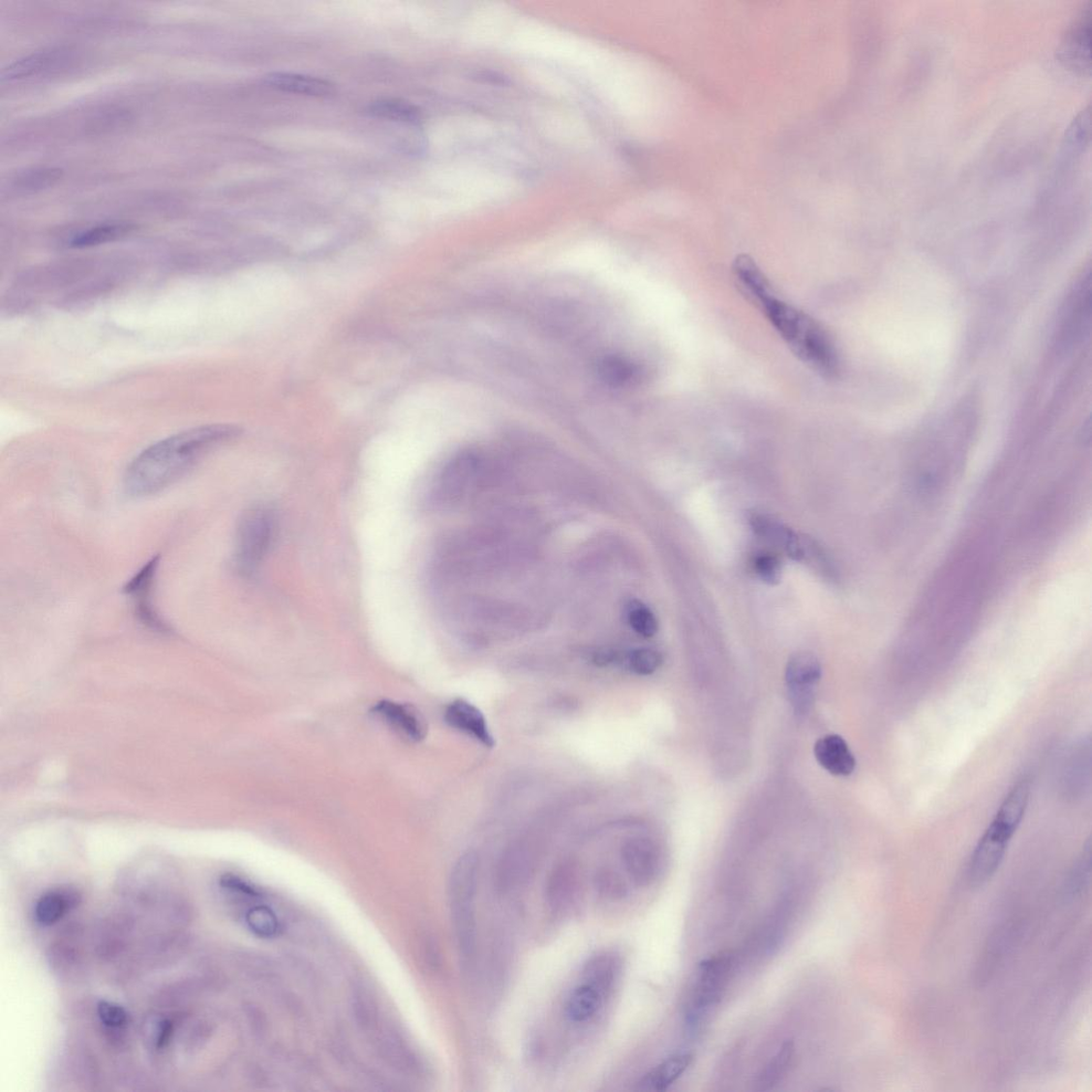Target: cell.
<instances>
[{
	"label": "cell",
	"mask_w": 1092,
	"mask_h": 1092,
	"mask_svg": "<svg viewBox=\"0 0 1092 1092\" xmlns=\"http://www.w3.org/2000/svg\"><path fill=\"white\" fill-rule=\"evenodd\" d=\"M628 623L640 636L651 638L658 631V622L651 609L639 601L627 605L626 611Z\"/></svg>",
	"instance_id": "obj_28"
},
{
	"label": "cell",
	"mask_w": 1092,
	"mask_h": 1092,
	"mask_svg": "<svg viewBox=\"0 0 1092 1092\" xmlns=\"http://www.w3.org/2000/svg\"><path fill=\"white\" fill-rule=\"evenodd\" d=\"M62 171L59 169H41L24 173L16 178L15 188L17 191L33 193L54 185L60 180Z\"/></svg>",
	"instance_id": "obj_29"
},
{
	"label": "cell",
	"mask_w": 1092,
	"mask_h": 1092,
	"mask_svg": "<svg viewBox=\"0 0 1092 1092\" xmlns=\"http://www.w3.org/2000/svg\"><path fill=\"white\" fill-rule=\"evenodd\" d=\"M239 434L240 429L233 425H207L167 437L145 448L125 471L126 495L144 499L173 486L209 451Z\"/></svg>",
	"instance_id": "obj_2"
},
{
	"label": "cell",
	"mask_w": 1092,
	"mask_h": 1092,
	"mask_svg": "<svg viewBox=\"0 0 1092 1092\" xmlns=\"http://www.w3.org/2000/svg\"><path fill=\"white\" fill-rule=\"evenodd\" d=\"M160 558H153L136 572L123 588V592L131 598L134 614L138 622L151 631L170 634L172 629L156 611L152 602L153 587L159 571Z\"/></svg>",
	"instance_id": "obj_6"
},
{
	"label": "cell",
	"mask_w": 1092,
	"mask_h": 1092,
	"mask_svg": "<svg viewBox=\"0 0 1092 1092\" xmlns=\"http://www.w3.org/2000/svg\"><path fill=\"white\" fill-rule=\"evenodd\" d=\"M601 379L611 386L625 387L638 383L644 371L637 363L622 355H609L597 367Z\"/></svg>",
	"instance_id": "obj_21"
},
{
	"label": "cell",
	"mask_w": 1092,
	"mask_h": 1092,
	"mask_svg": "<svg viewBox=\"0 0 1092 1092\" xmlns=\"http://www.w3.org/2000/svg\"><path fill=\"white\" fill-rule=\"evenodd\" d=\"M733 275L743 295L764 313L798 358L822 376L832 378L838 373V354L831 336L808 315L776 297L757 262L739 256L733 262Z\"/></svg>",
	"instance_id": "obj_1"
},
{
	"label": "cell",
	"mask_w": 1092,
	"mask_h": 1092,
	"mask_svg": "<svg viewBox=\"0 0 1092 1092\" xmlns=\"http://www.w3.org/2000/svg\"><path fill=\"white\" fill-rule=\"evenodd\" d=\"M750 525L759 537L782 549L792 560L804 561V539L782 522L769 514L753 513L750 517Z\"/></svg>",
	"instance_id": "obj_14"
},
{
	"label": "cell",
	"mask_w": 1092,
	"mask_h": 1092,
	"mask_svg": "<svg viewBox=\"0 0 1092 1092\" xmlns=\"http://www.w3.org/2000/svg\"><path fill=\"white\" fill-rule=\"evenodd\" d=\"M1012 835L1003 829L993 825L986 833L976 846L969 864V880L973 887L986 884L1000 868Z\"/></svg>",
	"instance_id": "obj_9"
},
{
	"label": "cell",
	"mask_w": 1092,
	"mask_h": 1092,
	"mask_svg": "<svg viewBox=\"0 0 1092 1092\" xmlns=\"http://www.w3.org/2000/svg\"><path fill=\"white\" fill-rule=\"evenodd\" d=\"M144 1027L145 1038L156 1049L164 1048L169 1044L174 1028L169 1018L154 1016Z\"/></svg>",
	"instance_id": "obj_32"
},
{
	"label": "cell",
	"mask_w": 1092,
	"mask_h": 1092,
	"mask_svg": "<svg viewBox=\"0 0 1092 1092\" xmlns=\"http://www.w3.org/2000/svg\"><path fill=\"white\" fill-rule=\"evenodd\" d=\"M692 1062V1055L681 1053L672 1055L663 1063L651 1070L639 1081L638 1089L643 1091H664L685 1073Z\"/></svg>",
	"instance_id": "obj_19"
},
{
	"label": "cell",
	"mask_w": 1092,
	"mask_h": 1092,
	"mask_svg": "<svg viewBox=\"0 0 1092 1092\" xmlns=\"http://www.w3.org/2000/svg\"><path fill=\"white\" fill-rule=\"evenodd\" d=\"M479 860L475 852L462 855L449 880V904L462 959L470 962L476 953V910Z\"/></svg>",
	"instance_id": "obj_3"
},
{
	"label": "cell",
	"mask_w": 1092,
	"mask_h": 1092,
	"mask_svg": "<svg viewBox=\"0 0 1092 1092\" xmlns=\"http://www.w3.org/2000/svg\"><path fill=\"white\" fill-rule=\"evenodd\" d=\"M76 895L68 891L49 892L37 902L35 910L37 921L44 926L52 925L76 906Z\"/></svg>",
	"instance_id": "obj_24"
},
{
	"label": "cell",
	"mask_w": 1092,
	"mask_h": 1092,
	"mask_svg": "<svg viewBox=\"0 0 1092 1092\" xmlns=\"http://www.w3.org/2000/svg\"><path fill=\"white\" fill-rule=\"evenodd\" d=\"M754 569L765 584L774 586L781 581V561L772 554L758 556L754 561Z\"/></svg>",
	"instance_id": "obj_33"
},
{
	"label": "cell",
	"mask_w": 1092,
	"mask_h": 1092,
	"mask_svg": "<svg viewBox=\"0 0 1092 1092\" xmlns=\"http://www.w3.org/2000/svg\"><path fill=\"white\" fill-rule=\"evenodd\" d=\"M604 994L593 986L583 983L577 986L565 1004V1015L574 1023H584L596 1015L603 1004Z\"/></svg>",
	"instance_id": "obj_22"
},
{
	"label": "cell",
	"mask_w": 1092,
	"mask_h": 1092,
	"mask_svg": "<svg viewBox=\"0 0 1092 1092\" xmlns=\"http://www.w3.org/2000/svg\"><path fill=\"white\" fill-rule=\"evenodd\" d=\"M737 956L721 953L703 961L698 969L694 989L685 1012V1026L689 1035H697L707 1016L722 999L730 983Z\"/></svg>",
	"instance_id": "obj_4"
},
{
	"label": "cell",
	"mask_w": 1092,
	"mask_h": 1092,
	"mask_svg": "<svg viewBox=\"0 0 1092 1092\" xmlns=\"http://www.w3.org/2000/svg\"><path fill=\"white\" fill-rule=\"evenodd\" d=\"M1030 796L1031 780L1024 776L1007 794L992 823L1014 835L1025 815Z\"/></svg>",
	"instance_id": "obj_17"
},
{
	"label": "cell",
	"mask_w": 1092,
	"mask_h": 1092,
	"mask_svg": "<svg viewBox=\"0 0 1092 1092\" xmlns=\"http://www.w3.org/2000/svg\"><path fill=\"white\" fill-rule=\"evenodd\" d=\"M373 117L416 125L422 122V113L414 105L396 99L373 102L367 108Z\"/></svg>",
	"instance_id": "obj_25"
},
{
	"label": "cell",
	"mask_w": 1092,
	"mask_h": 1092,
	"mask_svg": "<svg viewBox=\"0 0 1092 1092\" xmlns=\"http://www.w3.org/2000/svg\"><path fill=\"white\" fill-rule=\"evenodd\" d=\"M372 713L409 741L419 743L427 737V721L421 712L411 705L382 700L376 703Z\"/></svg>",
	"instance_id": "obj_11"
},
{
	"label": "cell",
	"mask_w": 1092,
	"mask_h": 1092,
	"mask_svg": "<svg viewBox=\"0 0 1092 1092\" xmlns=\"http://www.w3.org/2000/svg\"><path fill=\"white\" fill-rule=\"evenodd\" d=\"M534 870V860L527 849L513 848L502 858L497 876L500 894L509 895L528 884Z\"/></svg>",
	"instance_id": "obj_16"
},
{
	"label": "cell",
	"mask_w": 1092,
	"mask_h": 1092,
	"mask_svg": "<svg viewBox=\"0 0 1092 1092\" xmlns=\"http://www.w3.org/2000/svg\"><path fill=\"white\" fill-rule=\"evenodd\" d=\"M628 663L635 674L650 676L663 664V656L653 649H637L629 655Z\"/></svg>",
	"instance_id": "obj_31"
},
{
	"label": "cell",
	"mask_w": 1092,
	"mask_h": 1092,
	"mask_svg": "<svg viewBox=\"0 0 1092 1092\" xmlns=\"http://www.w3.org/2000/svg\"><path fill=\"white\" fill-rule=\"evenodd\" d=\"M444 718L448 726L470 735L488 748L495 747L496 741L490 732L484 713L467 700L457 699L447 706Z\"/></svg>",
	"instance_id": "obj_13"
},
{
	"label": "cell",
	"mask_w": 1092,
	"mask_h": 1092,
	"mask_svg": "<svg viewBox=\"0 0 1092 1092\" xmlns=\"http://www.w3.org/2000/svg\"><path fill=\"white\" fill-rule=\"evenodd\" d=\"M1091 37V3L1084 6L1067 28L1057 49V58L1071 71L1089 76Z\"/></svg>",
	"instance_id": "obj_8"
},
{
	"label": "cell",
	"mask_w": 1092,
	"mask_h": 1092,
	"mask_svg": "<svg viewBox=\"0 0 1092 1092\" xmlns=\"http://www.w3.org/2000/svg\"><path fill=\"white\" fill-rule=\"evenodd\" d=\"M265 82L273 89L312 97H328L334 92V86L328 80L292 73H270L265 76Z\"/></svg>",
	"instance_id": "obj_18"
},
{
	"label": "cell",
	"mask_w": 1092,
	"mask_h": 1092,
	"mask_svg": "<svg viewBox=\"0 0 1092 1092\" xmlns=\"http://www.w3.org/2000/svg\"><path fill=\"white\" fill-rule=\"evenodd\" d=\"M622 964L615 955L609 953L598 954L585 964L583 975L584 982L600 990L604 995L613 988Z\"/></svg>",
	"instance_id": "obj_23"
},
{
	"label": "cell",
	"mask_w": 1092,
	"mask_h": 1092,
	"mask_svg": "<svg viewBox=\"0 0 1092 1092\" xmlns=\"http://www.w3.org/2000/svg\"><path fill=\"white\" fill-rule=\"evenodd\" d=\"M248 923L251 929H254L259 934H269L275 931L276 921L273 920L268 912L262 909H255L250 911L248 916Z\"/></svg>",
	"instance_id": "obj_35"
},
{
	"label": "cell",
	"mask_w": 1092,
	"mask_h": 1092,
	"mask_svg": "<svg viewBox=\"0 0 1092 1092\" xmlns=\"http://www.w3.org/2000/svg\"><path fill=\"white\" fill-rule=\"evenodd\" d=\"M794 1052L793 1043H785L761 1071L757 1080H755V1089L768 1091L778 1085L791 1067Z\"/></svg>",
	"instance_id": "obj_27"
},
{
	"label": "cell",
	"mask_w": 1092,
	"mask_h": 1092,
	"mask_svg": "<svg viewBox=\"0 0 1092 1092\" xmlns=\"http://www.w3.org/2000/svg\"><path fill=\"white\" fill-rule=\"evenodd\" d=\"M580 891V869L573 861L564 860L553 869L546 882V902L553 912L563 913L575 904Z\"/></svg>",
	"instance_id": "obj_12"
},
{
	"label": "cell",
	"mask_w": 1092,
	"mask_h": 1092,
	"mask_svg": "<svg viewBox=\"0 0 1092 1092\" xmlns=\"http://www.w3.org/2000/svg\"><path fill=\"white\" fill-rule=\"evenodd\" d=\"M134 226L125 223L105 224L93 227L71 239L73 248H89L110 243L131 234Z\"/></svg>",
	"instance_id": "obj_26"
},
{
	"label": "cell",
	"mask_w": 1092,
	"mask_h": 1092,
	"mask_svg": "<svg viewBox=\"0 0 1092 1092\" xmlns=\"http://www.w3.org/2000/svg\"><path fill=\"white\" fill-rule=\"evenodd\" d=\"M594 882L598 895H601L605 898H622L627 894L624 880L613 869L604 868L598 870Z\"/></svg>",
	"instance_id": "obj_30"
},
{
	"label": "cell",
	"mask_w": 1092,
	"mask_h": 1092,
	"mask_svg": "<svg viewBox=\"0 0 1092 1092\" xmlns=\"http://www.w3.org/2000/svg\"><path fill=\"white\" fill-rule=\"evenodd\" d=\"M277 534L275 512L265 506L246 510L237 524L233 562L236 571L249 576L264 561Z\"/></svg>",
	"instance_id": "obj_5"
},
{
	"label": "cell",
	"mask_w": 1092,
	"mask_h": 1092,
	"mask_svg": "<svg viewBox=\"0 0 1092 1092\" xmlns=\"http://www.w3.org/2000/svg\"><path fill=\"white\" fill-rule=\"evenodd\" d=\"M814 754L824 770L837 776H847L856 770V759L846 741L839 735H827L814 745Z\"/></svg>",
	"instance_id": "obj_15"
},
{
	"label": "cell",
	"mask_w": 1092,
	"mask_h": 1092,
	"mask_svg": "<svg viewBox=\"0 0 1092 1092\" xmlns=\"http://www.w3.org/2000/svg\"><path fill=\"white\" fill-rule=\"evenodd\" d=\"M66 60V52L61 50L40 51L24 59L17 60L4 70L2 79L13 81L42 75L58 63Z\"/></svg>",
	"instance_id": "obj_20"
},
{
	"label": "cell",
	"mask_w": 1092,
	"mask_h": 1092,
	"mask_svg": "<svg viewBox=\"0 0 1092 1092\" xmlns=\"http://www.w3.org/2000/svg\"><path fill=\"white\" fill-rule=\"evenodd\" d=\"M822 678V666L810 652H797L786 666V685L796 713H805L812 705L814 690Z\"/></svg>",
	"instance_id": "obj_7"
},
{
	"label": "cell",
	"mask_w": 1092,
	"mask_h": 1092,
	"mask_svg": "<svg viewBox=\"0 0 1092 1092\" xmlns=\"http://www.w3.org/2000/svg\"><path fill=\"white\" fill-rule=\"evenodd\" d=\"M626 873L638 887L652 885L659 875L661 856L657 845L645 837L627 839L622 849Z\"/></svg>",
	"instance_id": "obj_10"
},
{
	"label": "cell",
	"mask_w": 1092,
	"mask_h": 1092,
	"mask_svg": "<svg viewBox=\"0 0 1092 1092\" xmlns=\"http://www.w3.org/2000/svg\"><path fill=\"white\" fill-rule=\"evenodd\" d=\"M98 1014L102 1023L110 1028L123 1027L129 1020V1015L122 1006L107 1001L100 1002Z\"/></svg>",
	"instance_id": "obj_34"
}]
</instances>
